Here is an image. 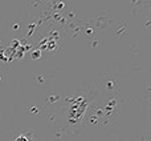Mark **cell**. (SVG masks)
Wrapping results in <instances>:
<instances>
[{
  "mask_svg": "<svg viewBox=\"0 0 151 141\" xmlns=\"http://www.w3.org/2000/svg\"><path fill=\"white\" fill-rule=\"evenodd\" d=\"M16 141H28V139H27L25 136H20V137H17V139H16Z\"/></svg>",
  "mask_w": 151,
  "mask_h": 141,
  "instance_id": "6da1fadb",
  "label": "cell"
}]
</instances>
